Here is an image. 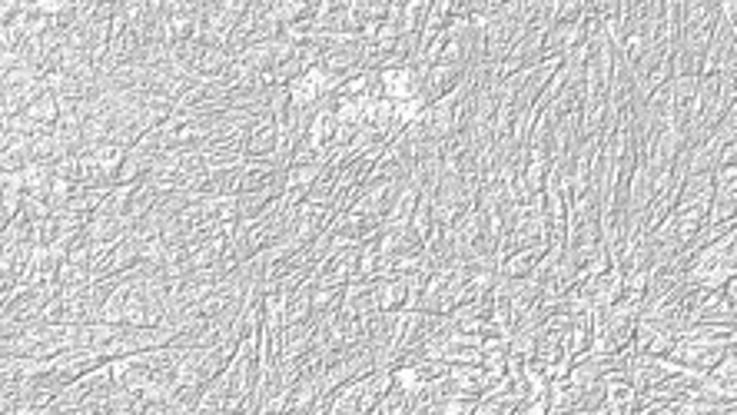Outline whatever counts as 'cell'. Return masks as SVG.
<instances>
[{
  "label": "cell",
  "mask_w": 737,
  "mask_h": 415,
  "mask_svg": "<svg viewBox=\"0 0 737 415\" xmlns=\"http://www.w3.org/2000/svg\"><path fill=\"white\" fill-rule=\"evenodd\" d=\"M379 80H382V97L392 100V103L425 100L422 70H415V67H392V70H382Z\"/></svg>",
  "instance_id": "6da1fadb"
},
{
  "label": "cell",
  "mask_w": 737,
  "mask_h": 415,
  "mask_svg": "<svg viewBox=\"0 0 737 415\" xmlns=\"http://www.w3.org/2000/svg\"><path fill=\"white\" fill-rule=\"evenodd\" d=\"M548 253V246H525V249H515V253H508L502 263H498V276L505 279H525L532 276V269L538 266V259Z\"/></svg>",
  "instance_id": "7a4b0ae2"
},
{
  "label": "cell",
  "mask_w": 737,
  "mask_h": 415,
  "mask_svg": "<svg viewBox=\"0 0 737 415\" xmlns=\"http://www.w3.org/2000/svg\"><path fill=\"white\" fill-rule=\"evenodd\" d=\"M236 415H259V412H256L253 406H246V409H240V412H236Z\"/></svg>",
  "instance_id": "3957f363"
}]
</instances>
